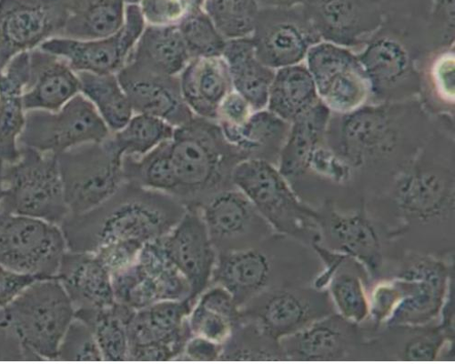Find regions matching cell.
<instances>
[{
  "mask_svg": "<svg viewBox=\"0 0 455 364\" xmlns=\"http://www.w3.org/2000/svg\"><path fill=\"white\" fill-rule=\"evenodd\" d=\"M430 138L427 116L410 99L363 105L346 115H331L325 143L355 172L387 169L391 180Z\"/></svg>",
  "mask_w": 455,
  "mask_h": 364,
  "instance_id": "1",
  "label": "cell"
},
{
  "mask_svg": "<svg viewBox=\"0 0 455 364\" xmlns=\"http://www.w3.org/2000/svg\"><path fill=\"white\" fill-rule=\"evenodd\" d=\"M186 208L170 194L124 182L98 207L69 214L61 224L67 248L92 252L116 241L144 244L164 238L179 223Z\"/></svg>",
  "mask_w": 455,
  "mask_h": 364,
  "instance_id": "2",
  "label": "cell"
},
{
  "mask_svg": "<svg viewBox=\"0 0 455 364\" xmlns=\"http://www.w3.org/2000/svg\"><path fill=\"white\" fill-rule=\"evenodd\" d=\"M172 158L177 177L173 197L186 210L235 188L233 175L244 157L228 141L216 121L195 116L174 129Z\"/></svg>",
  "mask_w": 455,
  "mask_h": 364,
  "instance_id": "3",
  "label": "cell"
},
{
  "mask_svg": "<svg viewBox=\"0 0 455 364\" xmlns=\"http://www.w3.org/2000/svg\"><path fill=\"white\" fill-rule=\"evenodd\" d=\"M427 145V144H426ZM425 147L391 180L387 197L401 226L392 239L410 230L453 228L454 175Z\"/></svg>",
  "mask_w": 455,
  "mask_h": 364,
  "instance_id": "4",
  "label": "cell"
},
{
  "mask_svg": "<svg viewBox=\"0 0 455 364\" xmlns=\"http://www.w3.org/2000/svg\"><path fill=\"white\" fill-rule=\"evenodd\" d=\"M233 182L275 233L311 248L321 243L318 210L299 197L276 165L264 160H244L236 166Z\"/></svg>",
  "mask_w": 455,
  "mask_h": 364,
  "instance_id": "5",
  "label": "cell"
},
{
  "mask_svg": "<svg viewBox=\"0 0 455 364\" xmlns=\"http://www.w3.org/2000/svg\"><path fill=\"white\" fill-rule=\"evenodd\" d=\"M6 329L36 357L57 360L75 309L58 277L39 280L4 309Z\"/></svg>",
  "mask_w": 455,
  "mask_h": 364,
  "instance_id": "6",
  "label": "cell"
},
{
  "mask_svg": "<svg viewBox=\"0 0 455 364\" xmlns=\"http://www.w3.org/2000/svg\"><path fill=\"white\" fill-rule=\"evenodd\" d=\"M20 156L4 163L0 211L28 216L60 226L69 215L58 156L20 147Z\"/></svg>",
  "mask_w": 455,
  "mask_h": 364,
  "instance_id": "7",
  "label": "cell"
},
{
  "mask_svg": "<svg viewBox=\"0 0 455 364\" xmlns=\"http://www.w3.org/2000/svg\"><path fill=\"white\" fill-rule=\"evenodd\" d=\"M123 160L111 135L58 156L69 214L90 211L120 189L125 182Z\"/></svg>",
  "mask_w": 455,
  "mask_h": 364,
  "instance_id": "8",
  "label": "cell"
},
{
  "mask_svg": "<svg viewBox=\"0 0 455 364\" xmlns=\"http://www.w3.org/2000/svg\"><path fill=\"white\" fill-rule=\"evenodd\" d=\"M289 239L274 233L255 247L217 254L211 285L225 288L242 309L265 291L292 283L284 250Z\"/></svg>",
  "mask_w": 455,
  "mask_h": 364,
  "instance_id": "9",
  "label": "cell"
},
{
  "mask_svg": "<svg viewBox=\"0 0 455 364\" xmlns=\"http://www.w3.org/2000/svg\"><path fill=\"white\" fill-rule=\"evenodd\" d=\"M110 135L96 107L79 93L57 112H27L19 146L59 156L78 146L101 142Z\"/></svg>",
  "mask_w": 455,
  "mask_h": 364,
  "instance_id": "10",
  "label": "cell"
},
{
  "mask_svg": "<svg viewBox=\"0 0 455 364\" xmlns=\"http://www.w3.org/2000/svg\"><path fill=\"white\" fill-rule=\"evenodd\" d=\"M67 250L60 226L41 218L0 211V265L51 279L57 277Z\"/></svg>",
  "mask_w": 455,
  "mask_h": 364,
  "instance_id": "11",
  "label": "cell"
},
{
  "mask_svg": "<svg viewBox=\"0 0 455 364\" xmlns=\"http://www.w3.org/2000/svg\"><path fill=\"white\" fill-rule=\"evenodd\" d=\"M357 55L373 103L412 99L423 91V77L405 42L394 28H383Z\"/></svg>",
  "mask_w": 455,
  "mask_h": 364,
  "instance_id": "12",
  "label": "cell"
},
{
  "mask_svg": "<svg viewBox=\"0 0 455 364\" xmlns=\"http://www.w3.org/2000/svg\"><path fill=\"white\" fill-rule=\"evenodd\" d=\"M241 313L280 342L336 312L327 289L291 283L265 291L243 306Z\"/></svg>",
  "mask_w": 455,
  "mask_h": 364,
  "instance_id": "13",
  "label": "cell"
},
{
  "mask_svg": "<svg viewBox=\"0 0 455 364\" xmlns=\"http://www.w3.org/2000/svg\"><path fill=\"white\" fill-rule=\"evenodd\" d=\"M452 276L453 268L435 255L409 253L392 277L400 303L386 326H417L435 320Z\"/></svg>",
  "mask_w": 455,
  "mask_h": 364,
  "instance_id": "14",
  "label": "cell"
},
{
  "mask_svg": "<svg viewBox=\"0 0 455 364\" xmlns=\"http://www.w3.org/2000/svg\"><path fill=\"white\" fill-rule=\"evenodd\" d=\"M68 0H0V70L16 56L60 36Z\"/></svg>",
  "mask_w": 455,
  "mask_h": 364,
  "instance_id": "15",
  "label": "cell"
},
{
  "mask_svg": "<svg viewBox=\"0 0 455 364\" xmlns=\"http://www.w3.org/2000/svg\"><path fill=\"white\" fill-rule=\"evenodd\" d=\"M306 60L320 99L331 113L349 114L367 102L368 82L350 49L322 41L309 50Z\"/></svg>",
  "mask_w": 455,
  "mask_h": 364,
  "instance_id": "16",
  "label": "cell"
},
{
  "mask_svg": "<svg viewBox=\"0 0 455 364\" xmlns=\"http://www.w3.org/2000/svg\"><path fill=\"white\" fill-rule=\"evenodd\" d=\"M146 26L139 4H126L124 22L117 33L97 40L57 36L40 48L63 59L75 72L118 75L127 64Z\"/></svg>",
  "mask_w": 455,
  "mask_h": 364,
  "instance_id": "17",
  "label": "cell"
},
{
  "mask_svg": "<svg viewBox=\"0 0 455 364\" xmlns=\"http://www.w3.org/2000/svg\"><path fill=\"white\" fill-rule=\"evenodd\" d=\"M251 36L259 59L275 70L301 63L322 42L302 5L259 8Z\"/></svg>",
  "mask_w": 455,
  "mask_h": 364,
  "instance_id": "18",
  "label": "cell"
},
{
  "mask_svg": "<svg viewBox=\"0 0 455 364\" xmlns=\"http://www.w3.org/2000/svg\"><path fill=\"white\" fill-rule=\"evenodd\" d=\"M321 243L344 253L359 263L369 280L377 281L385 271L386 253L382 233L365 209L364 201L357 211L341 212L327 200L318 210Z\"/></svg>",
  "mask_w": 455,
  "mask_h": 364,
  "instance_id": "19",
  "label": "cell"
},
{
  "mask_svg": "<svg viewBox=\"0 0 455 364\" xmlns=\"http://www.w3.org/2000/svg\"><path fill=\"white\" fill-rule=\"evenodd\" d=\"M200 210L217 254L255 247L275 233L236 187L218 194Z\"/></svg>",
  "mask_w": 455,
  "mask_h": 364,
  "instance_id": "20",
  "label": "cell"
},
{
  "mask_svg": "<svg viewBox=\"0 0 455 364\" xmlns=\"http://www.w3.org/2000/svg\"><path fill=\"white\" fill-rule=\"evenodd\" d=\"M302 7L323 42L347 49L364 46L386 22L382 0H306Z\"/></svg>",
  "mask_w": 455,
  "mask_h": 364,
  "instance_id": "21",
  "label": "cell"
},
{
  "mask_svg": "<svg viewBox=\"0 0 455 364\" xmlns=\"http://www.w3.org/2000/svg\"><path fill=\"white\" fill-rule=\"evenodd\" d=\"M285 360H337L359 357L368 350L360 324L337 313L323 317L293 336L280 341Z\"/></svg>",
  "mask_w": 455,
  "mask_h": 364,
  "instance_id": "22",
  "label": "cell"
},
{
  "mask_svg": "<svg viewBox=\"0 0 455 364\" xmlns=\"http://www.w3.org/2000/svg\"><path fill=\"white\" fill-rule=\"evenodd\" d=\"M161 241L170 259L191 285V299L197 301L211 285L217 261L201 210H186Z\"/></svg>",
  "mask_w": 455,
  "mask_h": 364,
  "instance_id": "23",
  "label": "cell"
},
{
  "mask_svg": "<svg viewBox=\"0 0 455 364\" xmlns=\"http://www.w3.org/2000/svg\"><path fill=\"white\" fill-rule=\"evenodd\" d=\"M117 76L134 115L154 116L174 128L195 117L182 97L179 76L159 75L132 62Z\"/></svg>",
  "mask_w": 455,
  "mask_h": 364,
  "instance_id": "24",
  "label": "cell"
},
{
  "mask_svg": "<svg viewBox=\"0 0 455 364\" xmlns=\"http://www.w3.org/2000/svg\"><path fill=\"white\" fill-rule=\"evenodd\" d=\"M29 79L24 91L26 112H57L81 93L77 75L61 58L41 48L28 52Z\"/></svg>",
  "mask_w": 455,
  "mask_h": 364,
  "instance_id": "25",
  "label": "cell"
},
{
  "mask_svg": "<svg viewBox=\"0 0 455 364\" xmlns=\"http://www.w3.org/2000/svg\"><path fill=\"white\" fill-rule=\"evenodd\" d=\"M196 303L192 299L161 301L136 311L128 324L129 349L164 344L173 347L180 356L193 336L188 317Z\"/></svg>",
  "mask_w": 455,
  "mask_h": 364,
  "instance_id": "26",
  "label": "cell"
},
{
  "mask_svg": "<svg viewBox=\"0 0 455 364\" xmlns=\"http://www.w3.org/2000/svg\"><path fill=\"white\" fill-rule=\"evenodd\" d=\"M57 277L75 312L102 309L116 303L111 275L95 253L68 249Z\"/></svg>",
  "mask_w": 455,
  "mask_h": 364,
  "instance_id": "27",
  "label": "cell"
},
{
  "mask_svg": "<svg viewBox=\"0 0 455 364\" xmlns=\"http://www.w3.org/2000/svg\"><path fill=\"white\" fill-rule=\"evenodd\" d=\"M28 79V52L16 56L0 70V161L4 163H13L20 156L19 138L27 113L23 94Z\"/></svg>",
  "mask_w": 455,
  "mask_h": 364,
  "instance_id": "28",
  "label": "cell"
},
{
  "mask_svg": "<svg viewBox=\"0 0 455 364\" xmlns=\"http://www.w3.org/2000/svg\"><path fill=\"white\" fill-rule=\"evenodd\" d=\"M185 103L196 117L216 121L218 107L234 89L222 57L192 59L179 75Z\"/></svg>",
  "mask_w": 455,
  "mask_h": 364,
  "instance_id": "29",
  "label": "cell"
},
{
  "mask_svg": "<svg viewBox=\"0 0 455 364\" xmlns=\"http://www.w3.org/2000/svg\"><path fill=\"white\" fill-rule=\"evenodd\" d=\"M221 57L234 91L250 103L254 112L267 108L275 69L259 59L251 36L227 41Z\"/></svg>",
  "mask_w": 455,
  "mask_h": 364,
  "instance_id": "30",
  "label": "cell"
},
{
  "mask_svg": "<svg viewBox=\"0 0 455 364\" xmlns=\"http://www.w3.org/2000/svg\"><path fill=\"white\" fill-rule=\"evenodd\" d=\"M331 115L330 109L320 100L291 123L277 163L279 171L291 186L307 173L314 152L324 141Z\"/></svg>",
  "mask_w": 455,
  "mask_h": 364,
  "instance_id": "31",
  "label": "cell"
},
{
  "mask_svg": "<svg viewBox=\"0 0 455 364\" xmlns=\"http://www.w3.org/2000/svg\"><path fill=\"white\" fill-rule=\"evenodd\" d=\"M290 129V123L268 108L253 112L239 128H220L225 138L245 160H264L276 166Z\"/></svg>",
  "mask_w": 455,
  "mask_h": 364,
  "instance_id": "32",
  "label": "cell"
},
{
  "mask_svg": "<svg viewBox=\"0 0 455 364\" xmlns=\"http://www.w3.org/2000/svg\"><path fill=\"white\" fill-rule=\"evenodd\" d=\"M191 59L178 25H147L128 62L159 75L179 76Z\"/></svg>",
  "mask_w": 455,
  "mask_h": 364,
  "instance_id": "33",
  "label": "cell"
},
{
  "mask_svg": "<svg viewBox=\"0 0 455 364\" xmlns=\"http://www.w3.org/2000/svg\"><path fill=\"white\" fill-rule=\"evenodd\" d=\"M125 8V0H68L60 36L74 40L107 38L123 27Z\"/></svg>",
  "mask_w": 455,
  "mask_h": 364,
  "instance_id": "34",
  "label": "cell"
},
{
  "mask_svg": "<svg viewBox=\"0 0 455 364\" xmlns=\"http://www.w3.org/2000/svg\"><path fill=\"white\" fill-rule=\"evenodd\" d=\"M320 100L307 66L299 63L275 70L267 108L291 123Z\"/></svg>",
  "mask_w": 455,
  "mask_h": 364,
  "instance_id": "35",
  "label": "cell"
},
{
  "mask_svg": "<svg viewBox=\"0 0 455 364\" xmlns=\"http://www.w3.org/2000/svg\"><path fill=\"white\" fill-rule=\"evenodd\" d=\"M136 311L114 303L97 310L75 312V318L85 322L93 333L103 360L129 359L128 324Z\"/></svg>",
  "mask_w": 455,
  "mask_h": 364,
  "instance_id": "36",
  "label": "cell"
},
{
  "mask_svg": "<svg viewBox=\"0 0 455 364\" xmlns=\"http://www.w3.org/2000/svg\"><path fill=\"white\" fill-rule=\"evenodd\" d=\"M369 281L364 268L347 257L326 289L335 312L356 324L366 321L369 315Z\"/></svg>",
  "mask_w": 455,
  "mask_h": 364,
  "instance_id": "37",
  "label": "cell"
},
{
  "mask_svg": "<svg viewBox=\"0 0 455 364\" xmlns=\"http://www.w3.org/2000/svg\"><path fill=\"white\" fill-rule=\"evenodd\" d=\"M77 75L81 93L93 104L111 133L123 129L134 114L117 75Z\"/></svg>",
  "mask_w": 455,
  "mask_h": 364,
  "instance_id": "38",
  "label": "cell"
},
{
  "mask_svg": "<svg viewBox=\"0 0 455 364\" xmlns=\"http://www.w3.org/2000/svg\"><path fill=\"white\" fill-rule=\"evenodd\" d=\"M123 168L126 182L173 197L177 177L172 158L171 139L140 157L124 156Z\"/></svg>",
  "mask_w": 455,
  "mask_h": 364,
  "instance_id": "39",
  "label": "cell"
},
{
  "mask_svg": "<svg viewBox=\"0 0 455 364\" xmlns=\"http://www.w3.org/2000/svg\"><path fill=\"white\" fill-rule=\"evenodd\" d=\"M285 360L280 342L265 334L253 321L243 317L222 344L220 360Z\"/></svg>",
  "mask_w": 455,
  "mask_h": 364,
  "instance_id": "40",
  "label": "cell"
},
{
  "mask_svg": "<svg viewBox=\"0 0 455 364\" xmlns=\"http://www.w3.org/2000/svg\"><path fill=\"white\" fill-rule=\"evenodd\" d=\"M138 263L156 282L161 301L191 299V285L170 259L161 240L144 244Z\"/></svg>",
  "mask_w": 455,
  "mask_h": 364,
  "instance_id": "41",
  "label": "cell"
},
{
  "mask_svg": "<svg viewBox=\"0 0 455 364\" xmlns=\"http://www.w3.org/2000/svg\"><path fill=\"white\" fill-rule=\"evenodd\" d=\"M174 129L159 118L133 115L123 129L111 133V138L124 157H140L172 139Z\"/></svg>",
  "mask_w": 455,
  "mask_h": 364,
  "instance_id": "42",
  "label": "cell"
},
{
  "mask_svg": "<svg viewBox=\"0 0 455 364\" xmlns=\"http://www.w3.org/2000/svg\"><path fill=\"white\" fill-rule=\"evenodd\" d=\"M203 10L226 41L251 36L259 6L256 0H204Z\"/></svg>",
  "mask_w": 455,
  "mask_h": 364,
  "instance_id": "43",
  "label": "cell"
},
{
  "mask_svg": "<svg viewBox=\"0 0 455 364\" xmlns=\"http://www.w3.org/2000/svg\"><path fill=\"white\" fill-rule=\"evenodd\" d=\"M178 28L191 59L222 56L227 41L203 8L189 12Z\"/></svg>",
  "mask_w": 455,
  "mask_h": 364,
  "instance_id": "44",
  "label": "cell"
},
{
  "mask_svg": "<svg viewBox=\"0 0 455 364\" xmlns=\"http://www.w3.org/2000/svg\"><path fill=\"white\" fill-rule=\"evenodd\" d=\"M395 326L402 336L395 353L392 356L403 360H435L449 343L439 324H425L417 326ZM453 345V344H452Z\"/></svg>",
  "mask_w": 455,
  "mask_h": 364,
  "instance_id": "45",
  "label": "cell"
},
{
  "mask_svg": "<svg viewBox=\"0 0 455 364\" xmlns=\"http://www.w3.org/2000/svg\"><path fill=\"white\" fill-rule=\"evenodd\" d=\"M116 303L134 311L161 302L158 288L153 279L137 262L129 269L111 276Z\"/></svg>",
  "mask_w": 455,
  "mask_h": 364,
  "instance_id": "46",
  "label": "cell"
},
{
  "mask_svg": "<svg viewBox=\"0 0 455 364\" xmlns=\"http://www.w3.org/2000/svg\"><path fill=\"white\" fill-rule=\"evenodd\" d=\"M241 319L197 300L188 323L193 336L223 344Z\"/></svg>",
  "mask_w": 455,
  "mask_h": 364,
  "instance_id": "47",
  "label": "cell"
},
{
  "mask_svg": "<svg viewBox=\"0 0 455 364\" xmlns=\"http://www.w3.org/2000/svg\"><path fill=\"white\" fill-rule=\"evenodd\" d=\"M57 360H103L95 336L85 322L74 318L61 341Z\"/></svg>",
  "mask_w": 455,
  "mask_h": 364,
  "instance_id": "48",
  "label": "cell"
},
{
  "mask_svg": "<svg viewBox=\"0 0 455 364\" xmlns=\"http://www.w3.org/2000/svg\"><path fill=\"white\" fill-rule=\"evenodd\" d=\"M147 25H178L189 12L203 8L195 0H139Z\"/></svg>",
  "mask_w": 455,
  "mask_h": 364,
  "instance_id": "49",
  "label": "cell"
},
{
  "mask_svg": "<svg viewBox=\"0 0 455 364\" xmlns=\"http://www.w3.org/2000/svg\"><path fill=\"white\" fill-rule=\"evenodd\" d=\"M309 171L340 186L350 184L355 177L353 168L328 147L325 138L310 159L307 172Z\"/></svg>",
  "mask_w": 455,
  "mask_h": 364,
  "instance_id": "50",
  "label": "cell"
},
{
  "mask_svg": "<svg viewBox=\"0 0 455 364\" xmlns=\"http://www.w3.org/2000/svg\"><path fill=\"white\" fill-rule=\"evenodd\" d=\"M144 243L136 240H123L109 242L94 253L111 276L122 273L139 259Z\"/></svg>",
  "mask_w": 455,
  "mask_h": 364,
  "instance_id": "51",
  "label": "cell"
},
{
  "mask_svg": "<svg viewBox=\"0 0 455 364\" xmlns=\"http://www.w3.org/2000/svg\"><path fill=\"white\" fill-rule=\"evenodd\" d=\"M429 35L437 48H450L454 41V0H434Z\"/></svg>",
  "mask_w": 455,
  "mask_h": 364,
  "instance_id": "52",
  "label": "cell"
},
{
  "mask_svg": "<svg viewBox=\"0 0 455 364\" xmlns=\"http://www.w3.org/2000/svg\"><path fill=\"white\" fill-rule=\"evenodd\" d=\"M253 112L250 103L233 90L220 104L216 122L222 129L239 128L248 121Z\"/></svg>",
  "mask_w": 455,
  "mask_h": 364,
  "instance_id": "53",
  "label": "cell"
},
{
  "mask_svg": "<svg viewBox=\"0 0 455 364\" xmlns=\"http://www.w3.org/2000/svg\"><path fill=\"white\" fill-rule=\"evenodd\" d=\"M433 86L444 102L453 104L454 99V53L444 51L436 59L432 68Z\"/></svg>",
  "mask_w": 455,
  "mask_h": 364,
  "instance_id": "54",
  "label": "cell"
},
{
  "mask_svg": "<svg viewBox=\"0 0 455 364\" xmlns=\"http://www.w3.org/2000/svg\"><path fill=\"white\" fill-rule=\"evenodd\" d=\"M44 279L40 276L19 273L0 265V309L6 308L33 282Z\"/></svg>",
  "mask_w": 455,
  "mask_h": 364,
  "instance_id": "55",
  "label": "cell"
},
{
  "mask_svg": "<svg viewBox=\"0 0 455 364\" xmlns=\"http://www.w3.org/2000/svg\"><path fill=\"white\" fill-rule=\"evenodd\" d=\"M222 344L193 336L186 343L178 360H220Z\"/></svg>",
  "mask_w": 455,
  "mask_h": 364,
  "instance_id": "56",
  "label": "cell"
},
{
  "mask_svg": "<svg viewBox=\"0 0 455 364\" xmlns=\"http://www.w3.org/2000/svg\"><path fill=\"white\" fill-rule=\"evenodd\" d=\"M454 275L451 278L447 295L440 312L439 326L449 342L454 343Z\"/></svg>",
  "mask_w": 455,
  "mask_h": 364,
  "instance_id": "57",
  "label": "cell"
},
{
  "mask_svg": "<svg viewBox=\"0 0 455 364\" xmlns=\"http://www.w3.org/2000/svg\"><path fill=\"white\" fill-rule=\"evenodd\" d=\"M259 8H291L305 4L306 0H256Z\"/></svg>",
  "mask_w": 455,
  "mask_h": 364,
  "instance_id": "58",
  "label": "cell"
},
{
  "mask_svg": "<svg viewBox=\"0 0 455 364\" xmlns=\"http://www.w3.org/2000/svg\"><path fill=\"white\" fill-rule=\"evenodd\" d=\"M4 162L0 161V201H2L4 197V184H3V171H4Z\"/></svg>",
  "mask_w": 455,
  "mask_h": 364,
  "instance_id": "59",
  "label": "cell"
},
{
  "mask_svg": "<svg viewBox=\"0 0 455 364\" xmlns=\"http://www.w3.org/2000/svg\"><path fill=\"white\" fill-rule=\"evenodd\" d=\"M0 329H6L4 309L0 311Z\"/></svg>",
  "mask_w": 455,
  "mask_h": 364,
  "instance_id": "60",
  "label": "cell"
},
{
  "mask_svg": "<svg viewBox=\"0 0 455 364\" xmlns=\"http://www.w3.org/2000/svg\"><path fill=\"white\" fill-rule=\"evenodd\" d=\"M126 4H139V0H125Z\"/></svg>",
  "mask_w": 455,
  "mask_h": 364,
  "instance_id": "61",
  "label": "cell"
}]
</instances>
